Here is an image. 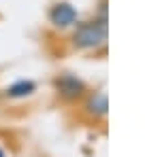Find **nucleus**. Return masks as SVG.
<instances>
[{
    "mask_svg": "<svg viewBox=\"0 0 160 157\" xmlns=\"http://www.w3.org/2000/svg\"><path fill=\"white\" fill-rule=\"evenodd\" d=\"M49 21L56 28H68V25H73L77 21V11L68 2H58L49 11Z\"/></svg>",
    "mask_w": 160,
    "mask_h": 157,
    "instance_id": "nucleus-2",
    "label": "nucleus"
},
{
    "mask_svg": "<svg viewBox=\"0 0 160 157\" xmlns=\"http://www.w3.org/2000/svg\"><path fill=\"white\" fill-rule=\"evenodd\" d=\"M92 115L96 117H102L107 115V109H109V102H107V96L105 94H94V96L88 100V106H86Z\"/></svg>",
    "mask_w": 160,
    "mask_h": 157,
    "instance_id": "nucleus-4",
    "label": "nucleus"
},
{
    "mask_svg": "<svg viewBox=\"0 0 160 157\" xmlns=\"http://www.w3.org/2000/svg\"><path fill=\"white\" fill-rule=\"evenodd\" d=\"M56 87H58L60 96H64L66 100H75L83 94V83L77 76H71V74H64L62 79H58Z\"/></svg>",
    "mask_w": 160,
    "mask_h": 157,
    "instance_id": "nucleus-3",
    "label": "nucleus"
},
{
    "mask_svg": "<svg viewBox=\"0 0 160 157\" xmlns=\"http://www.w3.org/2000/svg\"><path fill=\"white\" fill-rule=\"evenodd\" d=\"M34 89H37V85L32 81H17V83H13L7 89V96L9 98H26L30 94H34Z\"/></svg>",
    "mask_w": 160,
    "mask_h": 157,
    "instance_id": "nucleus-5",
    "label": "nucleus"
},
{
    "mask_svg": "<svg viewBox=\"0 0 160 157\" xmlns=\"http://www.w3.org/2000/svg\"><path fill=\"white\" fill-rule=\"evenodd\" d=\"M107 38V24L105 19L102 21H88V24H81L79 30L75 32V45L81 49H92L98 47L100 43Z\"/></svg>",
    "mask_w": 160,
    "mask_h": 157,
    "instance_id": "nucleus-1",
    "label": "nucleus"
},
{
    "mask_svg": "<svg viewBox=\"0 0 160 157\" xmlns=\"http://www.w3.org/2000/svg\"><path fill=\"white\" fill-rule=\"evenodd\" d=\"M0 157H4V153H2V151H0Z\"/></svg>",
    "mask_w": 160,
    "mask_h": 157,
    "instance_id": "nucleus-6",
    "label": "nucleus"
}]
</instances>
